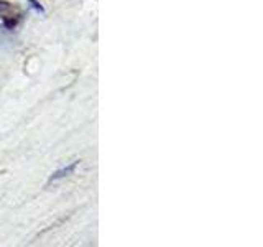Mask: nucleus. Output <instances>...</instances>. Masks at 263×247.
<instances>
[{
	"label": "nucleus",
	"mask_w": 263,
	"mask_h": 247,
	"mask_svg": "<svg viewBox=\"0 0 263 247\" xmlns=\"http://www.w3.org/2000/svg\"><path fill=\"white\" fill-rule=\"evenodd\" d=\"M77 163L79 162H73L69 166H64V168H61V170H58L56 173L53 175L51 180H61V178H64V177H68V175L73 173L74 170H76V166H77Z\"/></svg>",
	"instance_id": "1"
},
{
	"label": "nucleus",
	"mask_w": 263,
	"mask_h": 247,
	"mask_svg": "<svg viewBox=\"0 0 263 247\" xmlns=\"http://www.w3.org/2000/svg\"><path fill=\"white\" fill-rule=\"evenodd\" d=\"M30 2H31V5L35 7V8H36V10H38V12H43V7H41L40 3L36 2V0H30Z\"/></svg>",
	"instance_id": "2"
}]
</instances>
